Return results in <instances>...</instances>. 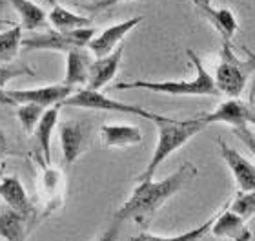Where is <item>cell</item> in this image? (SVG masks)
<instances>
[{
  "instance_id": "30bf717a",
  "label": "cell",
  "mask_w": 255,
  "mask_h": 241,
  "mask_svg": "<svg viewBox=\"0 0 255 241\" xmlns=\"http://www.w3.org/2000/svg\"><path fill=\"white\" fill-rule=\"evenodd\" d=\"M91 124L80 119H71L59 124L60 148L66 165H73L88 150V146L91 145Z\"/></svg>"
},
{
  "instance_id": "7a4b0ae2",
  "label": "cell",
  "mask_w": 255,
  "mask_h": 241,
  "mask_svg": "<svg viewBox=\"0 0 255 241\" xmlns=\"http://www.w3.org/2000/svg\"><path fill=\"white\" fill-rule=\"evenodd\" d=\"M153 124L157 126V145H155V150L146 168L137 176V183L153 179L155 172L159 170V166L173 152L182 148L188 141L193 139L197 134H201L202 130L208 126L202 115L191 119H171L164 117V115H157Z\"/></svg>"
},
{
  "instance_id": "6da1fadb",
  "label": "cell",
  "mask_w": 255,
  "mask_h": 241,
  "mask_svg": "<svg viewBox=\"0 0 255 241\" xmlns=\"http://www.w3.org/2000/svg\"><path fill=\"white\" fill-rule=\"evenodd\" d=\"M197 176V168L193 163H182L173 174L160 181H138L137 187L133 188L131 196L124 201L119 210L115 212L113 220L121 221H133L138 227H149L155 214L160 210V207L171 199L175 194H179L188 183Z\"/></svg>"
},
{
  "instance_id": "7402d4cb",
  "label": "cell",
  "mask_w": 255,
  "mask_h": 241,
  "mask_svg": "<svg viewBox=\"0 0 255 241\" xmlns=\"http://www.w3.org/2000/svg\"><path fill=\"white\" fill-rule=\"evenodd\" d=\"M48 20L57 31H73L79 27H88L91 26L90 16L75 15L69 9L62 7L60 4H55L48 13Z\"/></svg>"
},
{
  "instance_id": "603a6c76",
  "label": "cell",
  "mask_w": 255,
  "mask_h": 241,
  "mask_svg": "<svg viewBox=\"0 0 255 241\" xmlns=\"http://www.w3.org/2000/svg\"><path fill=\"white\" fill-rule=\"evenodd\" d=\"M215 220V214L206 220L202 225L191 229V231L182 232V234H175V236H157V234H148V232H142V234H137L133 236L129 241H199L202 238L210 234V229H212V223Z\"/></svg>"
},
{
  "instance_id": "7c38bea8",
  "label": "cell",
  "mask_w": 255,
  "mask_h": 241,
  "mask_svg": "<svg viewBox=\"0 0 255 241\" xmlns=\"http://www.w3.org/2000/svg\"><path fill=\"white\" fill-rule=\"evenodd\" d=\"M140 22H142V16L137 15V16L128 18V20L119 22V24H113V26L102 29L99 35H95V37L88 42L86 48H90V51L95 55L97 59H99V57H104V55H108V53H112L119 44H123L124 37H126L128 33L133 31Z\"/></svg>"
},
{
  "instance_id": "3957f363",
  "label": "cell",
  "mask_w": 255,
  "mask_h": 241,
  "mask_svg": "<svg viewBox=\"0 0 255 241\" xmlns=\"http://www.w3.org/2000/svg\"><path fill=\"white\" fill-rule=\"evenodd\" d=\"M188 59L195 66V77L190 80H129L119 82L115 90H148L166 95H193V97H217L221 95L215 86L213 75L204 68L202 60L193 49H186Z\"/></svg>"
},
{
  "instance_id": "4316f807",
  "label": "cell",
  "mask_w": 255,
  "mask_h": 241,
  "mask_svg": "<svg viewBox=\"0 0 255 241\" xmlns=\"http://www.w3.org/2000/svg\"><path fill=\"white\" fill-rule=\"evenodd\" d=\"M18 75H35V70H31L24 62H0V90L5 88V84L11 79Z\"/></svg>"
},
{
  "instance_id": "8992f818",
  "label": "cell",
  "mask_w": 255,
  "mask_h": 241,
  "mask_svg": "<svg viewBox=\"0 0 255 241\" xmlns=\"http://www.w3.org/2000/svg\"><path fill=\"white\" fill-rule=\"evenodd\" d=\"M93 37H95V29L91 26L79 27L73 31L49 29V31L33 33V35L22 37L20 48L27 49V51H64V53H68L75 48H86Z\"/></svg>"
},
{
  "instance_id": "e0dca14e",
  "label": "cell",
  "mask_w": 255,
  "mask_h": 241,
  "mask_svg": "<svg viewBox=\"0 0 255 241\" xmlns=\"http://www.w3.org/2000/svg\"><path fill=\"white\" fill-rule=\"evenodd\" d=\"M101 139L106 148H126L138 145L142 141V132L133 124H102Z\"/></svg>"
},
{
  "instance_id": "836d02e7",
  "label": "cell",
  "mask_w": 255,
  "mask_h": 241,
  "mask_svg": "<svg viewBox=\"0 0 255 241\" xmlns=\"http://www.w3.org/2000/svg\"><path fill=\"white\" fill-rule=\"evenodd\" d=\"M93 2H101V0H90V4H93Z\"/></svg>"
},
{
  "instance_id": "f546056e",
  "label": "cell",
  "mask_w": 255,
  "mask_h": 241,
  "mask_svg": "<svg viewBox=\"0 0 255 241\" xmlns=\"http://www.w3.org/2000/svg\"><path fill=\"white\" fill-rule=\"evenodd\" d=\"M7 152H9V141H7V135L4 134V130H0V161L4 159Z\"/></svg>"
},
{
  "instance_id": "d4e9b609",
  "label": "cell",
  "mask_w": 255,
  "mask_h": 241,
  "mask_svg": "<svg viewBox=\"0 0 255 241\" xmlns=\"http://www.w3.org/2000/svg\"><path fill=\"white\" fill-rule=\"evenodd\" d=\"M44 110H46V106H42V104H18L16 106V119H18V123L26 134H31L35 130L38 119L42 117Z\"/></svg>"
},
{
  "instance_id": "484cf974",
  "label": "cell",
  "mask_w": 255,
  "mask_h": 241,
  "mask_svg": "<svg viewBox=\"0 0 255 241\" xmlns=\"http://www.w3.org/2000/svg\"><path fill=\"white\" fill-rule=\"evenodd\" d=\"M232 212L241 216L243 220H250L255 216V190L252 192H237L232 203L226 205Z\"/></svg>"
},
{
  "instance_id": "ba28073f",
  "label": "cell",
  "mask_w": 255,
  "mask_h": 241,
  "mask_svg": "<svg viewBox=\"0 0 255 241\" xmlns=\"http://www.w3.org/2000/svg\"><path fill=\"white\" fill-rule=\"evenodd\" d=\"M73 88L68 84H49L40 86V88H20V90H0V104L7 106H18V104H42L49 108L53 104H62L66 97L73 93Z\"/></svg>"
},
{
  "instance_id": "4fadbf2b",
  "label": "cell",
  "mask_w": 255,
  "mask_h": 241,
  "mask_svg": "<svg viewBox=\"0 0 255 241\" xmlns=\"http://www.w3.org/2000/svg\"><path fill=\"white\" fill-rule=\"evenodd\" d=\"M123 55H124V46L119 44L112 53L91 60L90 70H88L86 88H90V90H101V88H104L113 77L117 75L121 60H123Z\"/></svg>"
},
{
  "instance_id": "2e32d148",
  "label": "cell",
  "mask_w": 255,
  "mask_h": 241,
  "mask_svg": "<svg viewBox=\"0 0 255 241\" xmlns=\"http://www.w3.org/2000/svg\"><path fill=\"white\" fill-rule=\"evenodd\" d=\"M37 218L33 216H22L15 210L4 209L0 210V240L2 241H27L33 231V225L37 223Z\"/></svg>"
},
{
  "instance_id": "5b68a950",
  "label": "cell",
  "mask_w": 255,
  "mask_h": 241,
  "mask_svg": "<svg viewBox=\"0 0 255 241\" xmlns=\"http://www.w3.org/2000/svg\"><path fill=\"white\" fill-rule=\"evenodd\" d=\"M202 119L208 126L215 123L232 126L237 137L254 152L255 156V134L248 126L250 123H255V113L246 102H243L241 99H228V101L221 102L213 112L202 115Z\"/></svg>"
},
{
  "instance_id": "cb8c5ba5",
  "label": "cell",
  "mask_w": 255,
  "mask_h": 241,
  "mask_svg": "<svg viewBox=\"0 0 255 241\" xmlns=\"http://www.w3.org/2000/svg\"><path fill=\"white\" fill-rule=\"evenodd\" d=\"M22 26L15 24L13 27H7L0 31V62H13L18 55L22 42Z\"/></svg>"
},
{
  "instance_id": "8fae6325",
  "label": "cell",
  "mask_w": 255,
  "mask_h": 241,
  "mask_svg": "<svg viewBox=\"0 0 255 241\" xmlns=\"http://www.w3.org/2000/svg\"><path fill=\"white\" fill-rule=\"evenodd\" d=\"M219 152L224 163L228 165L230 172L235 179V185L239 188V192H252L255 190V165L252 161L246 159L241 152L228 146L223 139L217 141Z\"/></svg>"
},
{
  "instance_id": "5bb4252c",
  "label": "cell",
  "mask_w": 255,
  "mask_h": 241,
  "mask_svg": "<svg viewBox=\"0 0 255 241\" xmlns=\"http://www.w3.org/2000/svg\"><path fill=\"white\" fill-rule=\"evenodd\" d=\"M0 198L7 209L15 210L22 216H33L38 220V212L33 207L26 188L18 179V176H5L0 181Z\"/></svg>"
},
{
  "instance_id": "9a60e30c",
  "label": "cell",
  "mask_w": 255,
  "mask_h": 241,
  "mask_svg": "<svg viewBox=\"0 0 255 241\" xmlns=\"http://www.w3.org/2000/svg\"><path fill=\"white\" fill-rule=\"evenodd\" d=\"M210 234L230 241H252V236H254L252 229L246 225V220H243L230 209H224L215 214Z\"/></svg>"
},
{
  "instance_id": "9c48e42d",
  "label": "cell",
  "mask_w": 255,
  "mask_h": 241,
  "mask_svg": "<svg viewBox=\"0 0 255 241\" xmlns=\"http://www.w3.org/2000/svg\"><path fill=\"white\" fill-rule=\"evenodd\" d=\"M35 165L38 172V185H40V196H42V212L40 218H48L62 205L64 198V176L59 168L49 166V163L38 152L35 156Z\"/></svg>"
},
{
  "instance_id": "1f68e13d",
  "label": "cell",
  "mask_w": 255,
  "mask_h": 241,
  "mask_svg": "<svg viewBox=\"0 0 255 241\" xmlns=\"http://www.w3.org/2000/svg\"><path fill=\"white\" fill-rule=\"evenodd\" d=\"M37 2H44V4H48L49 7H53L55 4H59V2H57V0H37Z\"/></svg>"
},
{
  "instance_id": "277c9868",
  "label": "cell",
  "mask_w": 255,
  "mask_h": 241,
  "mask_svg": "<svg viewBox=\"0 0 255 241\" xmlns=\"http://www.w3.org/2000/svg\"><path fill=\"white\" fill-rule=\"evenodd\" d=\"M246 53H248V59H239L232 48V42L223 40L221 60L213 80L219 93L226 95L228 99H239L252 73H255V53H252L250 49H246Z\"/></svg>"
},
{
  "instance_id": "83f0119b",
  "label": "cell",
  "mask_w": 255,
  "mask_h": 241,
  "mask_svg": "<svg viewBox=\"0 0 255 241\" xmlns=\"http://www.w3.org/2000/svg\"><path fill=\"white\" fill-rule=\"evenodd\" d=\"M121 221H117V220H113L112 221V225L108 227L106 231L102 232L101 236L97 238L95 241H119V234H121Z\"/></svg>"
},
{
  "instance_id": "d6986e66",
  "label": "cell",
  "mask_w": 255,
  "mask_h": 241,
  "mask_svg": "<svg viewBox=\"0 0 255 241\" xmlns=\"http://www.w3.org/2000/svg\"><path fill=\"white\" fill-rule=\"evenodd\" d=\"M91 64V57L86 53L84 48H75L66 53V75L64 84L71 86L77 90L79 86H86L88 80V70Z\"/></svg>"
},
{
  "instance_id": "ffe728a7",
  "label": "cell",
  "mask_w": 255,
  "mask_h": 241,
  "mask_svg": "<svg viewBox=\"0 0 255 241\" xmlns=\"http://www.w3.org/2000/svg\"><path fill=\"white\" fill-rule=\"evenodd\" d=\"M195 5L197 9L206 16V20L217 29L221 38L232 42L237 27H239V22H237L234 13L230 9H226V7H217L215 9V7H212V4H195Z\"/></svg>"
},
{
  "instance_id": "52a82bcc",
  "label": "cell",
  "mask_w": 255,
  "mask_h": 241,
  "mask_svg": "<svg viewBox=\"0 0 255 241\" xmlns=\"http://www.w3.org/2000/svg\"><path fill=\"white\" fill-rule=\"evenodd\" d=\"M62 106L73 108H86V110H101V112H117L128 113V115H137V117L148 119L153 123L159 113L149 112L138 104H126V102L115 101L112 97L104 95L101 90H90V88H80L75 90L69 97L62 101Z\"/></svg>"
},
{
  "instance_id": "d6a6232c",
  "label": "cell",
  "mask_w": 255,
  "mask_h": 241,
  "mask_svg": "<svg viewBox=\"0 0 255 241\" xmlns=\"http://www.w3.org/2000/svg\"><path fill=\"white\" fill-rule=\"evenodd\" d=\"M195 4H212V0H195Z\"/></svg>"
},
{
  "instance_id": "4dcf8cb0",
  "label": "cell",
  "mask_w": 255,
  "mask_h": 241,
  "mask_svg": "<svg viewBox=\"0 0 255 241\" xmlns=\"http://www.w3.org/2000/svg\"><path fill=\"white\" fill-rule=\"evenodd\" d=\"M15 24H13V20H7V18H0V31H4V29H7V27H13Z\"/></svg>"
},
{
  "instance_id": "44dd1931",
  "label": "cell",
  "mask_w": 255,
  "mask_h": 241,
  "mask_svg": "<svg viewBox=\"0 0 255 241\" xmlns=\"http://www.w3.org/2000/svg\"><path fill=\"white\" fill-rule=\"evenodd\" d=\"M5 2H9L11 7L16 11V15L20 18L22 29L37 31V29L46 26L48 15H46L44 7L35 4L33 0H5Z\"/></svg>"
},
{
  "instance_id": "ac0fdd59",
  "label": "cell",
  "mask_w": 255,
  "mask_h": 241,
  "mask_svg": "<svg viewBox=\"0 0 255 241\" xmlns=\"http://www.w3.org/2000/svg\"><path fill=\"white\" fill-rule=\"evenodd\" d=\"M60 108H62V104H53V106L46 108L42 117L38 119L37 126L33 130V135L38 143V150L48 163H51V135L59 124Z\"/></svg>"
},
{
  "instance_id": "f1b7e54d",
  "label": "cell",
  "mask_w": 255,
  "mask_h": 241,
  "mask_svg": "<svg viewBox=\"0 0 255 241\" xmlns=\"http://www.w3.org/2000/svg\"><path fill=\"white\" fill-rule=\"evenodd\" d=\"M121 2H129V0H101V2H93V4H88L84 5V9L88 11H104V9H110L113 7L115 4H121Z\"/></svg>"
}]
</instances>
